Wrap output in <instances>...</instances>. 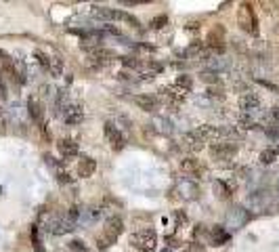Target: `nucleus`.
<instances>
[{
  "instance_id": "nucleus-31",
  "label": "nucleus",
  "mask_w": 279,
  "mask_h": 252,
  "mask_svg": "<svg viewBox=\"0 0 279 252\" xmlns=\"http://www.w3.org/2000/svg\"><path fill=\"white\" fill-rule=\"evenodd\" d=\"M34 57H36L38 61H40V65H42V67H46V69H49V63H51V59L46 57V55H44L42 51H34Z\"/></svg>"
},
{
  "instance_id": "nucleus-34",
  "label": "nucleus",
  "mask_w": 279,
  "mask_h": 252,
  "mask_svg": "<svg viewBox=\"0 0 279 252\" xmlns=\"http://www.w3.org/2000/svg\"><path fill=\"white\" fill-rule=\"evenodd\" d=\"M57 179H59V183H72V177L63 170H57Z\"/></svg>"
},
{
  "instance_id": "nucleus-16",
  "label": "nucleus",
  "mask_w": 279,
  "mask_h": 252,
  "mask_svg": "<svg viewBox=\"0 0 279 252\" xmlns=\"http://www.w3.org/2000/svg\"><path fill=\"white\" fill-rule=\"evenodd\" d=\"M57 149H59V154L65 158H76L78 156V143H76L74 139H61L59 143H57Z\"/></svg>"
},
{
  "instance_id": "nucleus-5",
  "label": "nucleus",
  "mask_w": 279,
  "mask_h": 252,
  "mask_svg": "<svg viewBox=\"0 0 279 252\" xmlns=\"http://www.w3.org/2000/svg\"><path fill=\"white\" fill-rule=\"evenodd\" d=\"M0 72H4L6 78L11 82H17V84H23V78L19 76V69H17V63L11 55H6L2 49H0Z\"/></svg>"
},
{
  "instance_id": "nucleus-27",
  "label": "nucleus",
  "mask_w": 279,
  "mask_h": 252,
  "mask_svg": "<svg viewBox=\"0 0 279 252\" xmlns=\"http://www.w3.org/2000/svg\"><path fill=\"white\" fill-rule=\"evenodd\" d=\"M29 238H32V244H34V248L38 252H44L42 250V244H40V238H38V227L36 225H32V229H29Z\"/></svg>"
},
{
  "instance_id": "nucleus-22",
  "label": "nucleus",
  "mask_w": 279,
  "mask_h": 252,
  "mask_svg": "<svg viewBox=\"0 0 279 252\" xmlns=\"http://www.w3.org/2000/svg\"><path fill=\"white\" fill-rule=\"evenodd\" d=\"M90 57L92 59H101V61H110V59H115V53L110 51V49H103V46H99V49L90 51Z\"/></svg>"
},
{
  "instance_id": "nucleus-1",
  "label": "nucleus",
  "mask_w": 279,
  "mask_h": 252,
  "mask_svg": "<svg viewBox=\"0 0 279 252\" xmlns=\"http://www.w3.org/2000/svg\"><path fill=\"white\" fill-rule=\"evenodd\" d=\"M130 246L141 252H156L158 248V233L153 229H139L130 235Z\"/></svg>"
},
{
  "instance_id": "nucleus-3",
  "label": "nucleus",
  "mask_w": 279,
  "mask_h": 252,
  "mask_svg": "<svg viewBox=\"0 0 279 252\" xmlns=\"http://www.w3.org/2000/svg\"><path fill=\"white\" fill-rule=\"evenodd\" d=\"M237 23H239V28H242L244 32H248V34H258V19H256V15H254V11H252V4L244 2L242 6H239Z\"/></svg>"
},
{
  "instance_id": "nucleus-15",
  "label": "nucleus",
  "mask_w": 279,
  "mask_h": 252,
  "mask_svg": "<svg viewBox=\"0 0 279 252\" xmlns=\"http://www.w3.org/2000/svg\"><path fill=\"white\" fill-rule=\"evenodd\" d=\"M210 53L212 51L206 46V42H193L183 55H187V57H191V59H208L210 57Z\"/></svg>"
},
{
  "instance_id": "nucleus-11",
  "label": "nucleus",
  "mask_w": 279,
  "mask_h": 252,
  "mask_svg": "<svg viewBox=\"0 0 279 252\" xmlns=\"http://www.w3.org/2000/svg\"><path fill=\"white\" fill-rule=\"evenodd\" d=\"M258 107H260V97L256 93H246L239 97V109H242L244 114H250Z\"/></svg>"
},
{
  "instance_id": "nucleus-28",
  "label": "nucleus",
  "mask_w": 279,
  "mask_h": 252,
  "mask_svg": "<svg viewBox=\"0 0 279 252\" xmlns=\"http://www.w3.org/2000/svg\"><path fill=\"white\" fill-rule=\"evenodd\" d=\"M166 23H168V17H166V15H158V17H153V19H151V28H153V30H160V28H164Z\"/></svg>"
},
{
  "instance_id": "nucleus-37",
  "label": "nucleus",
  "mask_w": 279,
  "mask_h": 252,
  "mask_svg": "<svg viewBox=\"0 0 279 252\" xmlns=\"http://www.w3.org/2000/svg\"><path fill=\"white\" fill-rule=\"evenodd\" d=\"M0 122H4V118H2V112H0Z\"/></svg>"
},
{
  "instance_id": "nucleus-33",
  "label": "nucleus",
  "mask_w": 279,
  "mask_h": 252,
  "mask_svg": "<svg viewBox=\"0 0 279 252\" xmlns=\"http://www.w3.org/2000/svg\"><path fill=\"white\" fill-rule=\"evenodd\" d=\"M239 126H242L244 130H248V128H254V122L250 120V118L244 116V118H239Z\"/></svg>"
},
{
  "instance_id": "nucleus-20",
  "label": "nucleus",
  "mask_w": 279,
  "mask_h": 252,
  "mask_svg": "<svg viewBox=\"0 0 279 252\" xmlns=\"http://www.w3.org/2000/svg\"><path fill=\"white\" fill-rule=\"evenodd\" d=\"M229 242V233L223 229V227H212L210 231V244L212 246H223V244Z\"/></svg>"
},
{
  "instance_id": "nucleus-10",
  "label": "nucleus",
  "mask_w": 279,
  "mask_h": 252,
  "mask_svg": "<svg viewBox=\"0 0 279 252\" xmlns=\"http://www.w3.org/2000/svg\"><path fill=\"white\" fill-rule=\"evenodd\" d=\"M82 118H84V109H82L80 103H72V105H67V107H65V114H63L65 124L76 126V124H80V122H82Z\"/></svg>"
},
{
  "instance_id": "nucleus-14",
  "label": "nucleus",
  "mask_w": 279,
  "mask_h": 252,
  "mask_svg": "<svg viewBox=\"0 0 279 252\" xmlns=\"http://www.w3.org/2000/svg\"><path fill=\"white\" fill-rule=\"evenodd\" d=\"M133 101L139 109H143V112H156L158 109V99L149 97V94H135Z\"/></svg>"
},
{
  "instance_id": "nucleus-4",
  "label": "nucleus",
  "mask_w": 279,
  "mask_h": 252,
  "mask_svg": "<svg viewBox=\"0 0 279 252\" xmlns=\"http://www.w3.org/2000/svg\"><path fill=\"white\" fill-rule=\"evenodd\" d=\"M172 193H174V198H179L183 202H189V200H195L199 195V187H197L195 181L181 179V181H176V183H174Z\"/></svg>"
},
{
  "instance_id": "nucleus-36",
  "label": "nucleus",
  "mask_w": 279,
  "mask_h": 252,
  "mask_svg": "<svg viewBox=\"0 0 279 252\" xmlns=\"http://www.w3.org/2000/svg\"><path fill=\"white\" fill-rule=\"evenodd\" d=\"M271 116H273V120H275V122L279 124V109H277V107L273 109V112H271Z\"/></svg>"
},
{
  "instance_id": "nucleus-25",
  "label": "nucleus",
  "mask_w": 279,
  "mask_h": 252,
  "mask_svg": "<svg viewBox=\"0 0 279 252\" xmlns=\"http://www.w3.org/2000/svg\"><path fill=\"white\" fill-rule=\"evenodd\" d=\"M176 86H179V89L183 91V93H189L191 89H193V80H191V78L189 76H179V78H176V82H174Z\"/></svg>"
},
{
  "instance_id": "nucleus-26",
  "label": "nucleus",
  "mask_w": 279,
  "mask_h": 252,
  "mask_svg": "<svg viewBox=\"0 0 279 252\" xmlns=\"http://www.w3.org/2000/svg\"><path fill=\"white\" fill-rule=\"evenodd\" d=\"M65 97H67V93H65V89H59L57 91V99H55V114H61L63 112V103H65Z\"/></svg>"
},
{
  "instance_id": "nucleus-23",
  "label": "nucleus",
  "mask_w": 279,
  "mask_h": 252,
  "mask_svg": "<svg viewBox=\"0 0 279 252\" xmlns=\"http://www.w3.org/2000/svg\"><path fill=\"white\" fill-rule=\"evenodd\" d=\"M49 72L59 78L61 74H63V61H61V57H51V63H49Z\"/></svg>"
},
{
  "instance_id": "nucleus-7",
  "label": "nucleus",
  "mask_w": 279,
  "mask_h": 252,
  "mask_svg": "<svg viewBox=\"0 0 279 252\" xmlns=\"http://www.w3.org/2000/svg\"><path fill=\"white\" fill-rule=\"evenodd\" d=\"M210 154H212V158H216V160L227 162V160H233L235 158L237 147L233 143H229V141H219V143H214L210 147Z\"/></svg>"
},
{
  "instance_id": "nucleus-8",
  "label": "nucleus",
  "mask_w": 279,
  "mask_h": 252,
  "mask_svg": "<svg viewBox=\"0 0 279 252\" xmlns=\"http://www.w3.org/2000/svg\"><path fill=\"white\" fill-rule=\"evenodd\" d=\"M206 46L210 51H216V53H223L224 51V28L221 26V23L214 30H210L208 40H206Z\"/></svg>"
},
{
  "instance_id": "nucleus-9",
  "label": "nucleus",
  "mask_w": 279,
  "mask_h": 252,
  "mask_svg": "<svg viewBox=\"0 0 279 252\" xmlns=\"http://www.w3.org/2000/svg\"><path fill=\"white\" fill-rule=\"evenodd\" d=\"M160 93H162V97H164L170 105H181L183 101H185V93L179 89L176 84H172V86H166V89H160Z\"/></svg>"
},
{
  "instance_id": "nucleus-17",
  "label": "nucleus",
  "mask_w": 279,
  "mask_h": 252,
  "mask_svg": "<svg viewBox=\"0 0 279 252\" xmlns=\"http://www.w3.org/2000/svg\"><path fill=\"white\" fill-rule=\"evenodd\" d=\"M95 170H97V162L92 160V158L84 156L82 160L78 162V175H80L82 179H88V177H92V175H95Z\"/></svg>"
},
{
  "instance_id": "nucleus-21",
  "label": "nucleus",
  "mask_w": 279,
  "mask_h": 252,
  "mask_svg": "<svg viewBox=\"0 0 279 252\" xmlns=\"http://www.w3.org/2000/svg\"><path fill=\"white\" fill-rule=\"evenodd\" d=\"M115 240H118V238H113L112 233H107V231H101V233L97 235V246H99L101 250H105V248H110L112 244H115Z\"/></svg>"
},
{
  "instance_id": "nucleus-12",
  "label": "nucleus",
  "mask_w": 279,
  "mask_h": 252,
  "mask_svg": "<svg viewBox=\"0 0 279 252\" xmlns=\"http://www.w3.org/2000/svg\"><path fill=\"white\" fill-rule=\"evenodd\" d=\"M204 143L206 141L199 137L197 130H189L183 135V145L189 149V152H199V149H204Z\"/></svg>"
},
{
  "instance_id": "nucleus-2",
  "label": "nucleus",
  "mask_w": 279,
  "mask_h": 252,
  "mask_svg": "<svg viewBox=\"0 0 279 252\" xmlns=\"http://www.w3.org/2000/svg\"><path fill=\"white\" fill-rule=\"evenodd\" d=\"M92 15L95 17H101V19H113V21H124L133 28H141L137 17H133L130 13H124V11H118V9H107V6H92Z\"/></svg>"
},
{
  "instance_id": "nucleus-13",
  "label": "nucleus",
  "mask_w": 279,
  "mask_h": 252,
  "mask_svg": "<svg viewBox=\"0 0 279 252\" xmlns=\"http://www.w3.org/2000/svg\"><path fill=\"white\" fill-rule=\"evenodd\" d=\"M181 170H183V175L193 177V179L204 175V166H201L197 160H193V158H185V160H181Z\"/></svg>"
},
{
  "instance_id": "nucleus-38",
  "label": "nucleus",
  "mask_w": 279,
  "mask_h": 252,
  "mask_svg": "<svg viewBox=\"0 0 279 252\" xmlns=\"http://www.w3.org/2000/svg\"><path fill=\"white\" fill-rule=\"evenodd\" d=\"M277 189H279V185H277Z\"/></svg>"
},
{
  "instance_id": "nucleus-32",
  "label": "nucleus",
  "mask_w": 279,
  "mask_h": 252,
  "mask_svg": "<svg viewBox=\"0 0 279 252\" xmlns=\"http://www.w3.org/2000/svg\"><path fill=\"white\" fill-rule=\"evenodd\" d=\"M201 80L204 82H219V76H216L214 72H201Z\"/></svg>"
},
{
  "instance_id": "nucleus-30",
  "label": "nucleus",
  "mask_w": 279,
  "mask_h": 252,
  "mask_svg": "<svg viewBox=\"0 0 279 252\" xmlns=\"http://www.w3.org/2000/svg\"><path fill=\"white\" fill-rule=\"evenodd\" d=\"M69 250L72 252H88V248L84 246V242H80V240H74L72 244H69Z\"/></svg>"
},
{
  "instance_id": "nucleus-29",
  "label": "nucleus",
  "mask_w": 279,
  "mask_h": 252,
  "mask_svg": "<svg viewBox=\"0 0 279 252\" xmlns=\"http://www.w3.org/2000/svg\"><path fill=\"white\" fill-rule=\"evenodd\" d=\"M122 63L126 67H133V69H141V61L137 57H122Z\"/></svg>"
},
{
  "instance_id": "nucleus-35",
  "label": "nucleus",
  "mask_w": 279,
  "mask_h": 252,
  "mask_svg": "<svg viewBox=\"0 0 279 252\" xmlns=\"http://www.w3.org/2000/svg\"><path fill=\"white\" fill-rule=\"evenodd\" d=\"M9 97V93H6V84L2 80V72H0V99H6Z\"/></svg>"
},
{
  "instance_id": "nucleus-6",
  "label": "nucleus",
  "mask_w": 279,
  "mask_h": 252,
  "mask_svg": "<svg viewBox=\"0 0 279 252\" xmlns=\"http://www.w3.org/2000/svg\"><path fill=\"white\" fill-rule=\"evenodd\" d=\"M105 137L110 141L112 149H115V152H122L126 147V137H124V132L113 122H105Z\"/></svg>"
},
{
  "instance_id": "nucleus-19",
  "label": "nucleus",
  "mask_w": 279,
  "mask_h": 252,
  "mask_svg": "<svg viewBox=\"0 0 279 252\" xmlns=\"http://www.w3.org/2000/svg\"><path fill=\"white\" fill-rule=\"evenodd\" d=\"M103 231H107V233H112L113 238H118V235L124 231V220L120 219V217H110L105 220V227H103Z\"/></svg>"
},
{
  "instance_id": "nucleus-18",
  "label": "nucleus",
  "mask_w": 279,
  "mask_h": 252,
  "mask_svg": "<svg viewBox=\"0 0 279 252\" xmlns=\"http://www.w3.org/2000/svg\"><path fill=\"white\" fill-rule=\"evenodd\" d=\"M28 114H29V118H32L38 126L44 124V112H42L40 103H38L34 97H29V101H28Z\"/></svg>"
},
{
  "instance_id": "nucleus-24",
  "label": "nucleus",
  "mask_w": 279,
  "mask_h": 252,
  "mask_svg": "<svg viewBox=\"0 0 279 252\" xmlns=\"http://www.w3.org/2000/svg\"><path fill=\"white\" fill-rule=\"evenodd\" d=\"M277 156H279L277 147H269V149H265V152L260 154V162L262 164H273L277 160Z\"/></svg>"
}]
</instances>
